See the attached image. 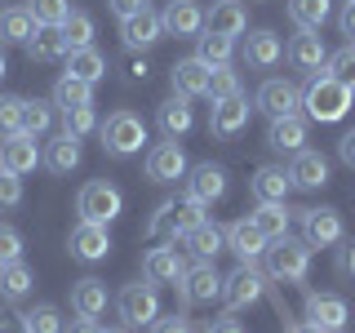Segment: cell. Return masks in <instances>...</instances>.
<instances>
[{
  "mask_svg": "<svg viewBox=\"0 0 355 333\" xmlns=\"http://www.w3.org/2000/svg\"><path fill=\"white\" fill-rule=\"evenodd\" d=\"M31 284H36V275H31V266L22 258L0 266V298H5V302H22V298L31 293Z\"/></svg>",
  "mask_w": 355,
  "mask_h": 333,
  "instance_id": "cell-34",
  "label": "cell"
},
{
  "mask_svg": "<svg viewBox=\"0 0 355 333\" xmlns=\"http://www.w3.org/2000/svg\"><path fill=\"white\" fill-rule=\"evenodd\" d=\"M253 107L266 111V116H293L297 107H302V89L293 80H284V76H271V80L258 85V98H253Z\"/></svg>",
  "mask_w": 355,
  "mask_h": 333,
  "instance_id": "cell-9",
  "label": "cell"
},
{
  "mask_svg": "<svg viewBox=\"0 0 355 333\" xmlns=\"http://www.w3.org/2000/svg\"><path fill=\"white\" fill-rule=\"evenodd\" d=\"M147 178H151V182H160V187L187 178V151L178 147L173 138L169 142H155V147L147 151Z\"/></svg>",
  "mask_w": 355,
  "mask_h": 333,
  "instance_id": "cell-12",
  "label": "cell"
},
{
  "mask_svg": "<svg viewBox=\"0 0 355 333\" xmlns=\"http://www.w3.org/2000/svg\"><path fill=\"white\" fill-rule=\"evenodd\" d=\"M22 205V178L0 169V209H18Z\"/></svg>",
  "mask_w": 355,
  "mask_h": 333,
  "instance_id": "cell-48",
  "label": "cell"
},
{
  "mask_svg": "<svg viewBox=\"0 0 355 333\" xmlns=\"http://www.w3.org/2000/svg\"><path fill=\"white\" fill-rule=\"evenodd\" d=\"M31 36H36V18L27 14V5L0 14V44H27Z\"/></svg>",
  "mask_w": 355,
  "mask_h": 333,
  "instance_id": "cell-35",
  "label": "cell"
},
{
  "mask_svg": "<svg viewBox=\"0 0 355 333\" xmlns=\"http://www.w3.org/2000/svg\"><path fill=\"white\" fill-rule=\"evenodd\" d=\"M67 249H71V258H80V262H103L111 253V236H107L103 222H85L80 218L71 227V236H67Z\"/></svg>",
  "mask_w": 355,
  "mask_h": 333,
  "instance_id": "cell-11",
  "label": "cell"
},
{
  "mask_svg": "<svg viewBox=\"0 0 355 333\" xmlns=\"http://www.w3.org/2000/svg\"><path fill=\"white\" fill-rule=\"evenodd\" d=\"M280 58H284V44H280L275 31H266V27L249 31V40H244V62H249L253 71H266V67H275Z\"/></svg>",
  "mask_w": 355,
  "mask_h": 333,
  "instance_id": "cell-26",
  "label": "cell"
},
{
  "mask_svg": "<svg viewBox=\"0 0 355 333\" xmlns=\"http://www.w3.org/2000/svg\"><path fill=\"white\" fill-rule=\"evenodd\" d=\"M244 27H249V14L240 0H214L205 9V31H214V36H240Z\"/></svg>",
  "mask_w": 355,
  "mask_h": 333,
  "instance_id": "cell-24",
  "label": "cell"
},
{
  "mask_svg": "<svg viewBox=\"0 0 355 333\" xmlns=\"http://www.w3.org/2000/svg\"><path fill=\"white\" fill-rule=\"evenodd\" d=\"M266 147L271 151H288V155H297L306 147V120L297 116H275L271 120V129H266Z\"/></svg>",
  "mask_w": 355,
  "mask_h": 333,
  "instance_id": "cell-25",
  "label": "cell"
},
{
  "mask_svg": "<svg viewBox=\"0 0 355 333\" xmlns=\"http://www.w3.org/2000/svg\"><path fill=\"white\" fill-rule=\"evenodd\" d=\"M120 40H125V49H151L155 40H164V22L155 9H142V14H133L120 22Z\"/></svg>",
  "mask_w": 355,
  "mask_h": 333,
  "instance_id": "cell-20",
  "label": "cell"
},
{
  "mask_svg": "<svg viewBox=\"0 0 355 333\" xmlns=\"http://www.w3.org/2000/svg\"><path fill=\"white\" fill-rule=\"evenodd\" d=\"M49 125H53V107L40 103V98H27V107H22V133L40 138V133H49Z\"/></svg>",
  "mask_w": 355,
  "mask_h": 333,
  "instance_id": "cell-43",
  "label": "cell"
},
{
  "mask_svg": "<svg viewBox=\"0 0 355 333\" xmlns=\"http://www.w3.org/2000/svg\"><path fill=\"white\" fill-rule=\"evenodd\" d=\"M178 289H182L187 302H214V298H222V275L214 262L196 258L191 266H187V275L178 280Z\"/></svg>",
  "mask_w": 355,
  "mask_h": 333,
  "instance_id": "cell-13",
  "label": "cell"
},
{
  "mask_svg": "<svg viewBox=\"0 0 355 333\" xmlns=\"http://www.w3.org/2000/svg\"><path fill=\"white\" fill-rule=\"evenodd\" d=\"M67 76H76V80H85V85H98L107 76V58L94 49V44H85V49H67Z\"/></svg>",
  "mask_w": 355,
  "mask_h": 333,
  "instance_id": "cell-32",
  "label": "cell"
},
{
  "mask_svg": "<svg viewBox=\"0 0 355 333\" xmlns=\"http://www.w3.org/2000/svg\"><path fill=\"white\" fill-rule=\"evenodd\" d=\"M98 129V116H94V103L85 107H62V133H71V138H85V133Z\"/></svg>",
  "mask_w": 355,
  "mask_h": 333,
  "instance_id": "cell-44",
  "label": "cell"
},
{
  "mask_svg": "<svg viewBox=\"0 0 355 333\" xmlns=\"http://www.w3.org/2000/svg\"><path fill=\"white\" fill-rule=\"evenodd\" d=\"M27 58L31 62H58L67 53V40H62V27H36V36H31L27 44Z\"/></svg>",
  "mask_w": 355,
  "mask_h": 333,
  "instance_id": "cell-33",
  "label": "cell"
},
{
  "mask_svg": "<svg viewBox=\"0 0 355 333\" xmlns=\"http://www.w3.org/2000/svg\"><path fill=\"white\" fill-rule=\"evenodd\" d=\"M27 14L36 18V27H62L71 14V0H27Z\"/></svg>",
  "mask_w": 355,
  "mask_h": 333,
  "instance_id": "cell-39",
  "label": "cell"
},
{
  "mask_svg": "<svg viewBox=\"0 0 355 333\" xmlns=\"http://www.w3.org/2000/svg\"><path fill=\"white\" fill-rule=\"evenodd\" d=\"M266 293V275L258 271V262H240L231 275H222V298H227V307H253L258 298Z\"/></svg>",
  "mask_w": 355,
  "mask_h": 333,
  "instance_id": "cell-8",
  "label": "cell"
},
{
  "mask_svg": "<svg viewBox=\"0 0 355 333\" xmlns=\"http://www.w3.org/2000/svg\"><path fill=\"white\" fill-rule=\"evenodd\" d=\"M338 271L347 275V280H355V240H342V249H338Z\"/></svg>",
  "mask_w": 355,
  "mask_h": 333,
  "instance_id": "cell-52",
  "label": "cell"
},
{
  "mask_svg": "<svg viewBox=\"0 0 355 333\" xmlns=\"http://www.w3.org/2000/svg\"><path fill=\"white\" fill-rule=\"evenodd\" d=\"M62 40L67 49H85V44H94V18L85 14V9H71L62 22Z\"/></svg>",
  "mask_w": 355,
  "mask_h": 333,
  "instance_id": "cell-38",
  "label": "cell"
},
{
  "mask_svg": "<svg viewBox=\"0 0 355 333\" xmlns=\"http://www.w3.org/2000/svg\"><path fill=\"white\" fill-rule=\"evenodd\" d=\"M205 333H244V325H240V320H231V316H218V320H209V325H205Z\"/></svg>",
  "mask_w": 355,
  "mask_h": 333,
  "instance_id": "cell-55",
  "label": "cell"
},
{
  "mask_svg": "<svg viewBox=\"0 0 355 333\" xmlns=\"http://www.w3.org/2000/svg\"><path fill=\"white\" fill-rule=\"evenodd\" d=\"M107 9H111V14H116L120 22H125V18L142 14V9H151V5H147V0H107Z\"/></svg>",
  "mask_w": 355,
  "mask_h": 333,
  "instance_id": "cell-51",
  "label": "cell"
},
{
  "mask_svg": "<svg viewBox=\"0 0 355 333\" xmlns=\"http://www.w3.org/2000/svg\"><path fill=\"white\" fill-rule=\"evenodd\" d=\"M333 14V0H288V18L297 22V31H320Z\"/></svg>",
  "mask_w": 355,
  "mask_h": 333,
  "instance_id": "cell-36",
  "label": "cell"
},
{
  "mask_svg": "<svg viewBox=\"0 0 355 333\" xmlns=\"http://www.w3.org/2000/svg\"><path fill=\"white\" fill-rule=\"evenodd\" d=\"M18 258H22V236L0 222V262H18Z\"/></svg>",
  "mask_w": 355,
  "mask_h": 333,
  "instance_id": "cell-49",
  "label": "cell"
},
{
  "mask_svg": "<svg viewBox=\"0 0 355 333\" xmlns=\"http://www.w3.org/2000/svg\"><path fill=\"white\" fill-rule=\"evenodd\" d=\"M266 244H271V240L258 231V222H253V218H240V222H231V227H227V249L236 253L240 262L266 258Z\"/></svg>",
  "mask_w": 355,
  "mask_h": 333,
  "instance_id": "cell-17",
  "label": "cell"
},
{
  "mask_svg": "<svg viewBox=\"0 0 355 333\" xmlns=\"http://www.w3.org/2000/svg\"><path fill=\"white\" fill-rule=\"evenodd\" d=\"M288 178H293V187H302V191H320V187L329 182V160L320 151H297L293 164H288Z\"/></svg>",
  "mask_w": 355,
  "mask_h": 333,
  "instance_id": "cell-27",
  "label": "cell"
},
{
  "mask_svg": "<svg viewBox=\"0 0 355 333\" xmlns=\"http://www.w3.org/2000/svg\"><path fill=\"white\" fill-rule=\"evenodd\" d=\"M71 307H76V316H80V320H98L107 311V284L94 280V275L76 280L71 284Z\"/></svg>",
  "mask_w": 355,
  "mask_h": 333,
  "instance_id": "cell-29",
  "label": "cell"
},
{
  "mask_svg": "<svg viewBox=\"0 0 355 333\" xmlns=\"http://www.w3.org/2000/svg\"><path fill=\"white\" fill-rule=\"evenodd\" d=\"M62 333H103V329H98L94 320H76V325H71V329H62Z\"/></svg>",
  "mask_w": 355,
  "mask_h": 333,
  "instance_id": "cell-57",
  "label": "cell"
},
{
  "mask_svg": "<svg viewBox=\"0 0 355 333\" xmlns=\"http://www.w3.org/2000/svg\"><path fill=\"white\" fill-rule=\"evenodd\" d=\"M9 71V67H5V49H0V76H5Z\"/></svg>",
  "mask_w": 355,
  "mask_h": 333,
  "instance_id": "cell-59",
  "label": "cell"
},
{
  "mask_svg": "<svg viewBox=\"0 0 355 333\" xmlns=\"http://www.w3.org/2000/svg\"><path fill=\"white\" fill-rule=\"evenodd\" d=\"M85 103H94V85H85V80L62 71L58 85H53V107H85Z\"/></svg>",
  "mask_w": 355,
  "mask_h": 333,
  "instance_id": "cell-37",
  "label": "cell"
},
{
  "mask_svg": "<svg viewBox=\"0 0 355 333\" xmlns=\"http://www.w3.org/2000/svg\"><path fill=\"white\" fill-rule=\"evenodd\" d=\"M200 49H196V58L200 62H209V67H222V62H231V36H214V31H200Z\"/></svg>",
  "mask_w": 355,
  "mask_h": 333,
  "instance_id": "cell-41",
  "label": "cell"
},
{
  "mask_svg": "<svg viewBox=\"0 0 355 333\" xmlns=\"http://www.w3.org/2000/svg\"><path fill=\"white\" fill-rule=\"evenodd\" d=\"M355 103V89H347L342 80H333L329 71L311 76V85L302 89V107L311 120H320V125H338V120H347V111Z\"/></svg>",
  "mask_w": 355,
  "mask_h": 333,
  "instance_id": "cell-1",
  "label": "cell"
},
{
  "mask_svg": "<svg viewBox=\"0 0 355 333\" xmlns=\"http://www.w3.org/2000/svg\"><path fill=\"white\" fill-rule=\"evenodd\" d=\"M288 62H293V71L320 76V71H324V62H329L324 36H320V31H297L293 44H288Z\"/></svg>",
  "mask_w": 355,
  "mask_h": 333,
  "instance_id": "cell-16",
  "label": "cell"
},
{
  "mask_svg": "<svg viewBox=\"0 0 355 333\" xmlns=\"http://www.w3.org/2000/svg\"><path fill=\"white\" fill-rule=\"evenodd\" d=\"M0 333H27L22 316H0Z\"/></svg>",
  "mask_w": 355,
  "mask_h": 333,
  "instance_id": "cell-56",
  "label": "cell"
},
{
  "mask_svg": "<svg viewBox=\"0 0 355 333\" xmlns=\"http://www.w3.org/2000/svg\"><path fill=\"white\" fill-rule=\"evenodd\" d=\"M0 266H5V262H0Z\"/></svg>",
  "mask_w": 355,
  "mask_h": 333,
  "instance_id": "cell-61",
  "label": "cell"
},
{
  "mask_svg": "<svg viewBox=\"0 0 355 333\" xmlns=\"http://www.w3.org/2000/svg\"><path fill=\"white\" fill-rule=\"evenodd\" d=\"M103 333H125V329H103Z\"/></svg>",
  "mask_w": 355,
  "mask_h": 333,
  "instance_id": "cell-60",
  "label": "cell"
},
{
  "mask_svg": "<svg viewBox=\"0 0 355 333\" xmlns=\"http://www.w3.org/2000/svg\"><path fill=\"white\" fill-rule=\"evenodd\" d=\"M227 196V169L222 164H196L191 169V178H187V200H196V205H214V200H222Z\"/></svg>",
  "mask_w": 355,
  "mask_h": 333,
  "instance_id": "cell-14",
  "label": "cell"
},
{
  "mask_svg": "<svg viewBox=\"0 0 355 333\" xmlns=\"http://www.w3.org/2000/svg\"><path fill=\"white\" fill-rule=\"evenodd\" d=\"M253 222H258V231H262L266 240H280V236H288V209H284V205H258Z\"/></svg>",
  "mask_w": 355,
  "mask_h": 333,
  "instance_id": "cell-40",
  "label": "cell"
},
{
  "mask_svg": "<svg viewBox=\"0 0 355 333\" xmlns=\"http://www.w3.org/2000/svg\"><path fill=\"white\" fill-rule=\"evenodd\" d=\"M338 27H342V36H347V40H355V0H347V5H342Z\"/></svg>",
  "mask_w": 355,
  "mask_h": 333,
  "instance_id": "cell-54",
  "label": "cell"
},
{
  "mask_svg": "<svg viewBox=\"0 0 355 333\" xmlns=\"http://www.w3.org/2000/svg\"><path fill=\"white\" fill-rule=\"evenodd\" d=\"M160 22H164V36H182L187 40V36H200V31H205V9H200L196 0H169Z\"/></svg>",
  "mask_w": 355,
  "mask_h": 333,
  "instance_id": "cell-19",
  "label": "cell"
},
{
  "mask_svg": "<svg viewBox=\"0 0 355 333\" xmlns=\"http://www.w3.org/2000/svg\"><path fill=\"white\" fill-rule=\"evenodd\" d=\"M338 160L347 164V169H355V129H347V133L338 138Z\"/></svg>",
  "mask_w": 355,
  "mask_h": 333,
  "instance_id": "cell-53",
  "label": "cell"
},
{
  "mask_svg": "<svg viewBox=\"0 0 355 333\" xmlns=\"http://www.w3.org/2000/svg\"><path fill=\"white\" fill-rule=\"evenodd\" d=\"M324 71L333 76V80H342L347 89H355V40H351V44H342L338 53H329Z\"/></svg>",
  "mask_w": 355,
  "mask_h": 333,
  "instance_id": "cell-45",
  "label": "cell"
},
{
  "mask_svg": "<svg viewBox=\"0 0 355 333\" xmlns=\"http://www.w3.org/2000/svg\"><path fill=\"white\" fill-rule=\"evenodd\" d=\"M98 133H103V151L116 155V160L142 151V142H147V125H142L133 111H111L103 125H98Z\"/></svg>",
  "mask_w": 355,
  "mask_h": 333,
  "instance_id": "cell-4",
  "label": "cell"
},
{
  "mask_svg": "<svg viewBox=\"0 0 355 333\" xmlns=\"http://www.w3.org/2000/svg\"><path fill=\"white\" fill-rule=\"evenodd\" d=\"M288 187H293V178H288V169H280V164H262V169L249 178V191H253L258 205H284Z\"/></svg>",
  "mask_w": 355,
  "mask_h": 333,
  "instance_id": "cell-22",
  "label": "cell"
},
{
  "mask_svg": "<svg viewBox=\"0 0 355 333\" xmlns=\"http://www.w3.org/2000/svg\"><path fill=\"white\" fill-rule=\"evenodd\" d=\"M187 249H191L196 253V258H205V262H214L218 258V253L222 249H227V227H218V222H200V227H191V231H187Z\"/></svg>",
  "mask_w": 355,
  "mask_h": 333,
  "instance_id": "cell-30",
  "label": "cell"
},
{
  "mask_svg": "<svg viewBox=\"0 0 355 333\" xmlns=\"http://www.w3.org/2000/svg\"><path fill=\"white\" fill-rule=\"evenodd\" d=\"M151 333H191V320L187 316H155Z\"/></svg>",
  "mask_w": 355,
  "mask_h": 333,
  "instance_id": "cell-50",
  "label": "cell"
},
{
  "mask_svg": "<svg viewBox=\"0 0 355 333\" xmlns=\"http://www.w3.org/2000/svg\"><path fill=\"white\" fill-rule=\"evenodd\" d=\"M200 222H205V205H196V200L182 196V200H164V205L151 214L147 231H151V236H164L169 244H178L191 227H200Z\"/></svg>",
  "mask_w": 355,
  "mask_h": 333,
  "instance_id": "cell-3",
  "label": "cell"
},
{
  "mask_svg": "<svg viewBox=\"0 0 355 333\" xmlns=\"http://www.w3.org/2000/svg\"><path fill=\"white\" fill-rule=\"evenodd\" d=\"M266 271L271 280H284V284H302L306 271H311V244L297 240V236H280L266 244Z\"/></svg>",
  "mask_w": 355,
  "mask_h": 333,
  "instance_id": "cell-2",
  "label": "cell"
},
{
  "mask_svg": "<svg viewBox=\"0 0 355 333\" xmlns=\"http://www.w3.org/2000/svg\"><path fill=\"white\" fill-rule=\"evenodd\" d=\"M288 333H320L315 325H288Z\"/></svg>",
  "mask_w": 355,
  "mask_h": 333,
  "instance_id": "cell-58",
  "label": "cell"
},
{
  "mask_svg": "<svg viewBox=\"0 0 355 333\" xmlns=\"http://www.w3.org/2000/svg\"><path fill=\"white\" fill-rule=\"evenodd\" d=\"M22 107H27V98H0V138H14L22 133Z\"/></svg>",
  "mask_w": 355,
  "mask_h": 333,
  "instance_id": "cell-47",
  "label": "cell"
},
{
  "mask_svg": "<svg viewBox=\"0 0 355 333\" xmlns=\"http://www.w3.org/2000/svg\"><path fill=\"white\" fill-rule=\"evenodd\" d=\"M116 311H120V320H125L129 329H142L147 325L151 329V320L160 316V298H155V284L147 280V284H125L120 289V298H116Z\"/></svg>",
  "mask_w": 355,
  "mask_h": 333,
  "instance_id": "cell-6",
  "label": "cell"
},
{
  "mask_svg": "<svg viewBox=\"0 0 355 333\" xmlns=\"http://www.w3.org/2000/svg\"><path fill=\"white\" fill-rule=\"evenodd\" d=\"M297 222H302V240L311 249H329V244H342V214L333 205L320 209H297Z\"/></svg>",
  "mask_w": 355,
  "mask_h": 333,
  "instance_id": "cell-7",
  "label": "cell"
},
{
  "mask_svg": "<svg viewBox=\"0 0 355 333\" xmlns=\"http://www.w3.org/2000/svg\"><path fill=\"white\" fill-rule=\"evenodd\" d=\"M76 209H80L85 222H116L120 209H125V196H120V187L103 182V178H94V182L80 187V196H76Z\"/></svg>",
  "mask_w": 355,
  "mask_h": 333,
  "instance_id": "cell-5",
  "label": "cell"
},
{
  "mask_svg": "<svg viewBox=\"0 0 355 333\" xmlns=\"http://www.w3.org/2000/svg\"><path fill=\"white\" fill-rule=\"evenodd\" d=\"M351 320L347 298L338 293H306V325H315L320 333H342Z\"/></svg>",
  "mask_w": 355,
  "mask_h": 333,
  "instance_id": "cell-10",
  "label": "cell"
},
{
  "mask_svg": "<svg viewBox=\"0 0 355 333\" xmlns=\"http://www.w3.org/2000/svg\"><path fill=\"white\" fill-rule=\"evenodd\" d=\"M240 94V71H231V62L214 67V76H209V98H236Z\"/></svg>",
  "mask_w": 355,
  "mask_h": 333,
  "instance_id": "cell-46",
  "label": "cell"
},
{
  "mask_svg": "<svg viewBox=\"0 0 355 333\" xmlns=\"http://www.w3.org/2000/svg\"><path fill=\"white\" fill-rule=\"evenodd\" d=\"M85 151H80V138H71V133H58V138H49V147H44V164H49L53 173H71L80 169Z\"/></svg>",
  "mask_w": 355,
  "mask_h": 333,
  "instance_id": "cell-31",
  "label": "cell"
},
{
  "mask_svg": "<svg viewBox=\"0 0 355 333\" xmlns=\"http://www.w3.org/2000/svg\"><path fill=\"white\" fill-rule=\"evenodd\" d=\"M22 325H27V333H62V316L53 302H40V307L22 311Z\"/></svg>",
  "mask_w": 355,
  "mask_h": 333,
  "instance_id": "cell-42",
  "label": "cell"
},
{
  "mask_svg": "<svg viewBox=\"0 0 355 333\" xmlns=\"http://www.w3.org/2000/svg\"><path fill=\"white\" fill-rule=\"evenodd\" d=\"M209 76H214V67L200 62L196 53H191V58L173 62L169 80H173V94H182V98H200V94H209Z\"/></svg>",
  "mask_w": 355,
  "mask_h": 333,
  "instance_id": "cell-23",
  "label": "cell"
},
{
  "mask_svg": "<svg viewBox=\"0 0 355 333\" xmlns=\"http://www.w3.org/2000/svg\"><path fill=\"white\" fill-rule=\"evenodd\" d=\"M44 160L40 147H36V138L31 133H14V138H5L0 142V169H9V173H31L36 164Z\"/></svg>",
  "mask_w": 355,
  "mask_h": 333,
  "instance_id": "cell-18",
  "label": "cell"
},
{
  "mask_svg": "<svg viewBox=\"0 0 355 333\" xmlns=\"http://www.w3.org/2000/svg\"><path fill=\"white\" fill-rule=\"evenodd\" d=\"M142 275H147L151 284H178V280H182L187 262H182V253H178V244L147 249V258H142Z\"/></svg>",
  "mask_w": 355,
  "mask_h": 333,
  "instance_id": "cell-15",
  "label": "cell"
},
{
  "mask_svg": "<svg viewBox=\"0 0 355 333\" xmlns=\"http://www.w3.org/2000/svg\"><path fill=\"white\" fill-rule=\"evenodd\" d=\"M249 98L236 94V98H218L214 103V116H209V129L218 133V138H236V133L249 125Z\"/></svg>",
  "mask_w": 355,
  "mask_h": 333,
  "instance_id": "cell-21",
  "label": "cell"
},
{
  "mask_svg": "<svg viewBox=\"0 0 355 333\" xmlns=\"http://www.w3.org/2000/svg\"><path fill=\"white\" fill-rule=\"evenodd\" d=\"M155 120H160L164 138H182V133H191V125H196V111H191V103H187L182 94H173V98H164V103L155 107Z\"/></svg>",
  "mask_w": 355,
  "mask_h": 333,
  "instance_id": "cell-28",
  "label": "cell"
}]
</instances>
